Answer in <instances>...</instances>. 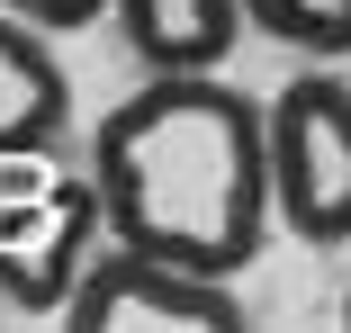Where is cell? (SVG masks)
I'll return each instance as SVG.
<instances>
[{
  "label": "cell",
  "instance_id": "cell-8",
  "mask_svg": "<svg viewBox=\"0 0 351 333\" xmlns=\"http://www.w3.org/2000/svg\"><path fill=\"white\" fill-rule=\"evenodd\" d=\"M0 10H19L27 27L63 36V27H90V18H108V0H0Z\"/></svg>",
  "mask_w": 351,
  "mask_h": 333
},
{
  "label": "cell",
  "instance_id": "cell-3",
  "mask_svg": "<svg viewBox=\"0 0 351 333\" xmlns=\"http://www.w3.org/2000/svg\"><path fill=\"white\" fill-rule=\"evenodd\" d=\"M63 324L73 333H243V306H234V280H207V271H180L162 252L108 243L99 261H82Z\"/></svg>",
  "mask_w": 351,
  "mask_h": 333
},
{
  "label": "cell",
  "instance_id": "cell-9",
  "mask_svg": "<svg viewBox=\"0 0 351 333\" xmlns=\"http://www.w3.org/2000/svg\"><path fill=\"white\" fill-rule=\"evenodd\" d=\"M342 324H351V288H342Z\"/></svg>",
  "mask_w": 351,
  "mask_h": 333
},
{
  "label": "cell",
  "instance_id": "cell-7",
  "mask_svg": "<svg viewBox=\"0 0 351 333\" xmlns=\"http://www.w3.org/2000/svg\"><path fill=\"white\" fill-rule=\"evenodd\" d=\"M243 18L261 36H279L289 54H315V63L351 54V0H243Z\"/></svg>",
  "mask_w": 351,
  "mask_h": 333
},
{
  "label": "cell",
  "instance_id": "cell-2",
  "mask_svg": "<svg viewBox=\"0 0 351 333\" xmlns=\"http://www.w3.org/2000/svg\"><path fill=\"white\" fill-rule=\"evenodd\" d=\"M270 208L298 243H351V82L298 73L270 99Z\"/></svg>",
  "mask_w": 351,
  "mask_h": 333
},
{
  "label": "cell",
  "instance_id": "cell-5",
  "mask_svg": "<svg viewBox=\"0 0 351 333\" xmlns=\"http://www.w3.org/2000/svg\"><path fill=\"white\" fill-rule=\"evenodd\" d=\"M63 126H73V82H63L45 27L0 10V162L10 153H54Z\"/></svg>",
  "mask_w": 351,
  "mask_h": 333
},
{
  "label": "cell",
  "instance_id": "cell-6",
  "mask_svg": "<svg viewBox=\"0 0 351 333\" xmlns=\"http://www.w3.org/2000/svg\"><path fill=\"white\" fill-rule=\"evenodd\" d=\"M108 18L126 27L145 73H217L234 36L252 27L243 0H108Z\"/></svg>",
  "mask_w": 351,
  "mask_h": 333
},
{
  "label": "cell",
  "instance_id": "cell-4",
  "mask_svg": "<svg viewBox=\"0 0 351 333\" xmlns=\"http://www.w3.org/2000/svg\"><path fill=\"white\" fill-rule=\"evenodd\" d=\"M99 225V189L90 180H54L36 198H0V297L19 315H63Z\"/></svg>",
  "mask_w": 351,
  "mask_h": 333
},
{
  "label": "cell",
  "instance_id": "cell-1",
  "mask_svg": "<svg viewBox=\"0 0 351 333\" xmlns=\"http://www.w3.org/2000/svg\"><path fill=\"white\" fill-rule=\"evenodd\" d=\"M108 243L243 280L270 243V108L217 73H154L90 136Z\"/></svg>",
  "mask_w": 351,
  "mask_h": 333
}]
</instances>
